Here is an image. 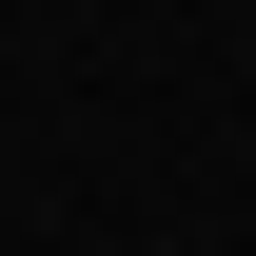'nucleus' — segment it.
I'll return each mask as SVG.
<instances>
[]
</instances>
